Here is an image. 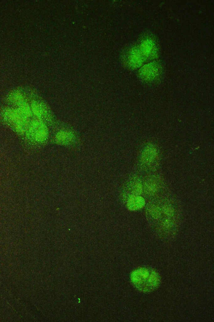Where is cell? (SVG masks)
<instances>
[{"mask_svg": "<svg viewBox=\"0 0 214 322\" xmlns=\"http://www.w3.org/2000/svg\"><path fill=\"white\" fill-rule=\"evenodd\" d=\"M139 50L135 49H132L130 54L129 59L130 61L132 63H140L142 59V55Z\"/></svg>", "mask_w": 214, "mask_h": 322, "instance_id": "cell-1", "label": "cell"}]
</instances>
